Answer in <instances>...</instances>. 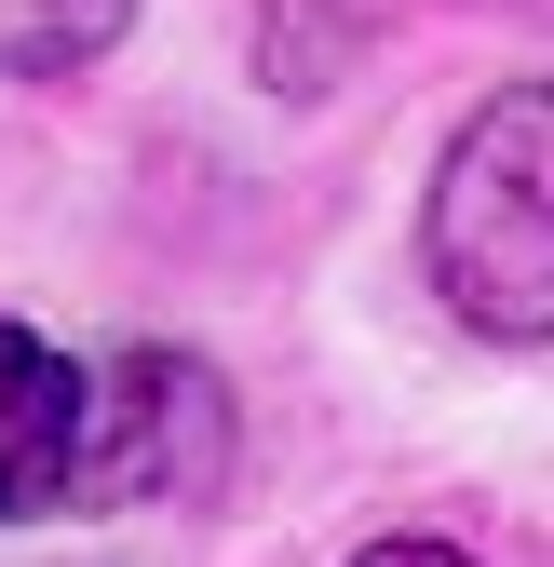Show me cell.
<instances>
[{
  "instance_id": "obj_1",
  "label": "cell",
  "mask_w": 554,
  "mask_h": 567,
  "mask_svg": "<svg viewBox=\"0 0 554 567\" xmlns=\"http://www.w3.org/2000/svg\"><path fill=\"white\" fill-rule=\"evenodd\" d=\"M433 284L473 338H541L554 324V95L514 82L460 122L433 176Z\"/></svg>"
},
{
  "instance_id": "obj_2",
  "label": "cell",
  "mask_w": 554,
  "mask_h": 567,
  "mask_svg": "<svg viewBox=\"0 0 554 567\" xmlns=\"http://www.w3.org/2000/svg\"><path fill=\"white\" fill-rule=\"evenodd\" d=\"M230 460V392L189 351H122L109 392H82V446H68V501L122 514V501H189Z\"/></svg>"
},
{
  "instance_id": "obj_3",
  "label": "cell",
  "mask_w": 554,
  "mask_h": 567,
  "mask_svg": "<svg viewBox=\"0 0 554 567\" xmlns=\"http://www.w3.org/2000/svg\"><path fill=\"white\" fill-rule=\"evenodd\" d=\"M68 446H82V365L54 338L0 324V527L68 501Z\"/></svg>"
},
{
  "instance_id": "obj_4",
  "label": "cell",
  "mask_w": 554,
  "mask_h": 567,
  "mask_svg": "<svg viewBox=\"0 0 554 567\" xmlns=\"http://www.w3.org/2000/svg\"><path fill=\"white\" fill-rule=\"evenodd\" d=\"M135 28V0H0V68H82V54H109Z\"/></svg>"
},
{
  "instance_id": "obj_5",
  "label": "cell",
  "mask_w": 554,
  "mask_h": 567,
  "mask_svg": "<svg viewBox=\"0 0 554 567\" xmlns=\"http://www.w3.org/2000/svg\"><path fill=\"white\" fill-rule=\"evenodd\" d=\"M257 68L285 95H325L338 68H352V14H338V0H257Z\"/></svg>"
},
{
  "instance_id": "obj_6",
  "label": "cell",
  "mask_w": 554,
  "mask_h": 567,
  "mask_svg": "<svg viewBox=\"0 0 554 567\" xmlns=\"http://www.w3.org/2000/svg\"><path fill=\"white\" fill-rule=\"evenodd\" d=\"M352 567H473V554H460V540H366Z\"/></svg>"
}]
</instances>
